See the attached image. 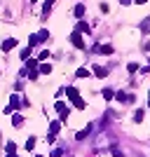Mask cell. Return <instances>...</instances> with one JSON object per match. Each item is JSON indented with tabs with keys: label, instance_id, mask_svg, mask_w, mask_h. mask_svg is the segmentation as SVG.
Wrapping results in <instances>:
<instances>
[{
	"label": "cell",
	"instance_id": "6da1fadb",
	"mask_svg": "<svg viewBox=\"0 0 150 157\" xmlns=\"http://www.w3.org/2000/svg\"><path fill=\"white\" fill-rule=\"evenodd\" d=\"M66 94H68V98L73 101V105H75L78 110H82V108H85V101L78 96V89H75V87H68V89H66Z\"/></svg>",
	"mask_w": 150,
	"mask_h": 157
},
{
	"label": "cell",
	"instance_id": "7a4b0ae2",
	"mask_svg": "<svg viewBox=\"0 0 150 157\" xmlns=\"http://www.w3.org/2000/svg\"><path fill=\"white\" fill-rule=\"evenodd\" d=\"M47 35H49L47 31H40V33H35V35H31V45H38V42H45V40H47Z\"/></svg>",
	"mask_w": 150,
	"mask_h": 157
},
{
	"label": "cell",
	"instance_id": "3957f363",
	"mask_svg": "<svg viewBox=\"0 0 150 157\" xmlns=\"http://www.w3.org/2000/svg\"><path fill=\"white\" fill-rule=\"evenodd\" d=\"M59 129H61V124L59 122H52V124H49V141H54V136H56V134H59Z\"/></svg>",
	"mask_w": 150,
	"mask_h": 157
},
{
	"label": "cell",
	"instance_id": "277c9868",
	"mask_svg": "<svg viewBox=\"0 0 150 157\" xmlns=\"http://www.w3.org/2000/svg\"><path fill=\"white\" fill-rule=\"evenodd\" d=\"M71 42H73L75 47H80V49L85 47V42H82V38H80V33H73V35H71Z\"/></svg>",
	"mask_w": 150,
	"mask_h": 157
},
{
	"label": "cell",
	"instance_id": "5b68a950",
	"mask_svg": "<svg viewBox=\"0 0 150 157\" xmlns=\"http://www.w3.org/2000/svg\"><path fill=\"white\" fill-rule=\"evenodd\" d=\"M14 45H17V40H14V38H10V40H5V42H2V49H5V52H10V49H12Z\"/></svg>",
	"mask_w": 150,
	"mask_h": 157
},
{
	"label": "cell",
	"instance_id": "8992f818",
	"mask_svg": "<svg viewBox=\"0 0 150 157\" xmlns=\"http://www.w3.org/2000/svg\"><path fill=\"white\" fill-rule=\"evenodd\" d=\"M56 110H59V115H61V117H66V115H68V108H66L63 103H56Z\"/></svg>",
	"mask_w": 150,
	"mask_h": 157
},
{
	"label": "cell",
	"instance_id": "52a82bcc",
	"mask_svg": "<svg viewBox=\"0 0 150 157\" xmlns=\"http://www.w3.org/2000/svg\"><path fill=\"white\" fill-rule=\"evenodd\" d=\"M10 108H19V96L17 94H12V98H10Z\"/></svg>",
	"mask_w": 150,
	"mask_h": 157
},
{
	"label": "cell",
	"instance_id": "ba28073f",
	"mask_svg": "<svg viewBox=\"0 0 150 157\" xmlns=\"http://www.w3.org/2000/svg\"><path fill=\"white\" fill-rule=\"evenodd\" d=\"M94 73H96V78H106V68L101 66H94Z\"/></svg>",
	"mask_w": 150,
	"mask_h": 157
},
{
	"label": "cell",
	"instance_id": "9c48e42d",
	"mask_svg": "<svg viewBox=\"0 0 150 157\" xmlns=\"http://www.w3.org/2000/svg\"><path fill=\"white\" fill-rule=\"evenodd\" d=\"M98 52H101V54H113V45H103V47H98Z\"/></svg>",
	"mask_w": 150,
	"mask_h": 157
},
{
	"label": "cell",
	"instance_id": "30bf717a",
	"mask_svg": "<svg viewBox=\"0 0 150 157\" xmlns=\"http://www.w3.org/2000/svg\"><path fill=\"white\" fill-rule=\"evenodd\" d=\"M103 98H106V101L115 98V92H113V89H103Z\"/></svg>",
	"mask_w": 150,
	"mask_h": 157
},
{
	"label": "cell",
	"instance_id": "8fae6325",
	"mask_svg": "<svg viewBox=\"0 0 150 157\" xmlns=\"http://www.w3.org/2000/svg\"><path fill=\"white\" fill-rule=\"evenodd\" d=\"M87 75H89L87 68H78V73H75V78H87Z\"/></svg>",
	"mask_w": 150,
	"mask_h": 157
},
{
	"label": "cell",
	"instance_id": "7c38bea8",
	"mask_svg": "<svg viewBox=\"0 0 150 157\" xmlns=\"http://www.w3.org/2000/svg\"><path fill=\"white\" fill-rule=\"evenodd\" d=\"M141 31H143V33H150V19H145L143 24H141Z\"/></svg>",
	"mask_w": 150,
	"mask_h": 157
},
{
	"label": "cell",
	"instance_id": "4fadbf2b",
	"mask_svg": "<svg viewBox=\"0 0 150 157\" xmlns=\"http://www.w3.org/2000/svg\"><path fill=\"white\" fill-rule=\"evenodd\" d=\"M54 2H56V0H45V14H49V10H52Z\"/></svg>",
	"mask_w": 150,
	"mask_h": 157
},
{
	"label": "cell",
	"instance_id": "5bb4252c",
	"mask_svg": "<svg viewBox=\"0 0 150 157\" xmlns=\"http://www.w3.org/2000/svg\"><path fill=\"white\" fill-rule=\"evenodd\" d=\"M21 122H24V117H21V115H14V117H12V124H14V127H19Z\"/></svg>",
	"mask_w": 150,
	"mask_h": 157
},
{
	"label": "cell",
	"instance_id": "9a60e30c",
	"mask_svg": "<svg viewBox=\"0 0 150 157\" xmlns=\"http://www.w3.org/2000/svg\"><path fill=\"white\" fill-rule=\"evenodd\" d=\"M33 148H35V138H28V141H26V150H33Z\"/></svg>",
	"mask_w": 150,
	"mask_h": 157
},
{
	"label": "cell",
	"instance_id": "2e32d148",
	"mask_svg": "<svg viewBox=\"0 0 150 157\" xmlns=\"http://www.w3.org/2000/svg\"><path fill=\"white\" fill-rule=\"evenodd\" d=\"M82 14H85V5H78L75 7V17H82Z\"/></svg>",
	"mask_w": 150,
	"mask_h": 157
},
{
	"label": "cell",
	"instance_id": "e0dca14e",
	"mask_svg": "<svg viewBox=\"0 0 150 157\" xmlns=\"http://www.w3.org/2000/svg\"><path fill=\"white\" fill-rule=\"evenodd\" d=\"M61 155H63V150H61V148H56V150L49 152V157H61Z\"/></svg>",
	"mask_w": 150,
	"mask_h": 157
},
{
	"label": "cell",
	"instance_id": "ac0fdd59",
	"mask_svg": "<svg viewBox=\"0 0 150 157\" xmlns=\"http://www.w3.org/2000/svg\"><path fill=\"white\" fill-rule=\"evenodd\" d=\"M40 71H42V73H52V66L45 63V66H40Z\"/></svg>",
	"mask_w": 150,
	"mask_h": 157
},
{
	"label": "cell",
	"instance_id": "d6986e66",
	"mask_svg": "<svg viewBox=\"0 0 150 157\" xmlns=\"http://www.w3.org/2000/svg\"><path fill=\"white\" fill-rule=\"evenodd\" d=\"M134 120H136V122H141V120H143V110H136V115H134Z\"/></svg>",
	"mask_w": 150,
	"mask_h": 157
},
{
	"label": "cell",
	"instance_id": "ffe728a7",
	"mask_svg": "<svg viewBox=\"0 0 150 157\" xmlns=\"http://www.w3.org/2000/svg\"><path fill=\"white\" fill-rule=\"evenodd\" d=\"M14 150H17V145H14L12 141H10V143H7V152H14Z\"/></svg>",
	"mask_w": 150,
	"mask_h": 157
},
{
	"label": "cell",
	"instance_id": "44dd1931",
	"mask_svg": "<svg viewBox=\"0 0 150 157\" xmlns=\"http://www.w3.org/2000/svg\"><path fill=\"white\" fill-rule=\"evenodd\" d=\"M40 61H45V59H49V52H40V56H38Z\"/></svg>",
	"mask_w": 150,
	"mask_h": 157
},
{
	"label": "cell",
	"instance_id": "7402d4cb",
	"mask_svg": "<svg viewBox=\"0 0 150 157\" xmlns=\"http://www.w3.org/2000/svg\"><path fill=\"white\" fill-rule=\"evenodd\" d=\"M134 2H138V5H143V2H148V0H134Z\"/></svg>",
	"mask_w": 150,
	"mask_h": 157
},
{
	"label": "cell",
	"instance_id": "603a6c76",
	"mask_svg": "<svg viewBox=\"0 0 150 157\" xmlns=\"http://www.w3.org/2000/svg\"><path fill=\"white\" fill-rule=\"evenodd\" d=\"M7 157H17V155H14V152H7Z\"/></svg>",
	"mask_w": 150,
	"mask_h": 157
},
{
	"label": "cell",
	"instance_id": "cb8c5ba5",
	"mask_svg": "<svg viewBox=\"0 0 150 157\" xmlns=\"http://www.w3.org/2000/svg\"><path fill=\"white\" fill-rule=\"evenodd\" d=\"M148 108H150V103H148Z\"/></svg>",
	"mask_w": 150,
	"mask_h": 157
}]
</instances>
